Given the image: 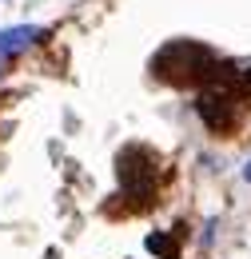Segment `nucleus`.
<instances>
[{
    "mask_svg": "<svg viewBox=\"0 0 251 259\" xmlns=\"http://www.w3.org/2000/svg\"><path fill=\"white\" fill-rule=\"evenodd\" d=\"M152 68L163 80H172V84H195L199 76L212 72V56L203 48H195V44H168Z\"/></svg>",
    "mask_w": 251,
    "mask_h": 259,
    "instance_id": "f257e3e1",
    "label": "nucleus"
},
{
    "mask_svg": "<svg viewBox=\"0 0 251 259\" xmlns=\"http://www.w3.org/2000/svg\"><path fill=\"white\" fill-rule=\"evenodd\" d=\"M40 28L36 24H16V28H4L0 32V56H12V52H20V48H28V44H36L40 40Z\"/></svg>",
    "mask_w": 251,
    "mask_h": 259,
    "instance_id": "f03ea898",
    "label": "nucleus"
},
{
    "mask_svg": "<svg viewBox=\"0 0 251 259\" xmlns=\"http://www.w3.org/2000/svg\"><path fill=\"white\" fill-rule=\"evenodd\" d=\"M148 251H152V255H163V259H176V239L163 235V231H152V235H148Z\"/></svg>",
    "mask_w": 251,
    "mask_h": 259,
    "instance_id": "7ed1b4c3",
    "label": "nucleus"
},
{
    "mask_svg": "<svg viewBox=\"0 0 251 259\" xmlns=\"http://www.w3.org/2000/svg\"><path fill=\"white\" fill-rule=\"evenodd\" d=\"M243 84H247V88H251V68H247V72H243Z\"/></svg>",
    "mask_w": 251,
    "mask_h": 259,
    "instance_id": "20e7f679",
    "label": "nucleus"
},
{
    "mask_svg": "<svg viewBox=\"0 0 251 259\" xmlns=\"http://www.w3.org/2000/svg\"><path fill=\"white\" fill-rule=\"evenodd\" d=\"M243 176H247V180H251V163H247V167H243Z\"/></svg>",
    "mask_w": 251,
    "mask_h": 259,
    "instance_id": "39448f33",
    "label": "nucleus"
},
{
    "mask_svg": "<svg viewBox=\"0 0 251 259\" xmlns=\"http://www.w3.org/2000/svg\"><path fill=\"white\" fill-rule=\"evenodd\" d=\"M0 72H4V56H0Z\"/></svg>",
    "mask_w": 251,
    "mask_h": 259,
    "instance_id": "423d86ee",
    "label": "nucleus"
}]
</instances>
